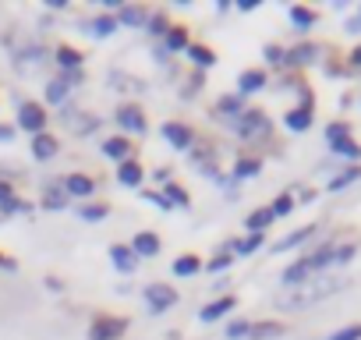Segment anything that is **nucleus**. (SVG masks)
<instances>
[{
    "instance_id": "f257e3e1",
    "label": "nucleus",
    "mask_w": 361,
    "mask_h": 340,
    "mask_svg": "<svg viewBox=\"0 0 361 340\" xmlns=\"http://www.w3.org/2000/svg\"><path fill=\"white\" fill-rule=\"evenodd\" d=\"M340 291H343V280H336V277H312L301 287H290L287 294H280L276 298V308L280 312H298V308L319 305V301H326V298H333Z\"/></svg>"
},
{
    "instance_id": "f03ea898",
    "label": "nucleus",
    "mask_w": 361,
    "mask_h": 340,
    "mask_svg": "<svg viewBox=\"0 0 361 340\" xmlns=\"http://www.w3.org/2000/svg\"><path fill=\"white\" fill-rule=\"evenodd\" d=\"M224 333H227V340H276V336H283V322H276V319H231Z\"/></svg>"
},
{
    "instance_id": "7ed1b4c3",
    "label": "nucleus",
    "mask_w": 361,
    "mask_h": 340,
    "mask_svg": "<svg viewBox=\"0 0 361 340\" xmlns=\"http://www.w3.org/2000/svg\"><path fill=\"white\" fill-rule=\"evenodd\" d=\"M47 124H50V110H47V103H39V99H22V103H18L15 128H22V131H29V135H43Z\"/></svg>"
},
{
    "instance_id": "20e7f679",
    "label": "nucleus",
    "mask_w": 361,
    "mask_h": 340,
    "mask_svg": "<svg viewBox=\"0 0 361 340\" xmlns=\"http://www.w3.org/2000/svg\"><path fill=\"white\" fill-rule=\"evenodd\" d=\"M128 326H131V319H124V315H96L92 322H89V340H121L124 333H128Z\"/></svg>"
},
{
    "instance_id": "39448f33",
    "label": "nucleus",
    "mask_w": 361,
    "mask_h": 340,
    "mask_svg": "<svg viewBox=\"0 0 361 340\" xmlns=\"http://www.w3.org/2000/svg\"><path fill=\"white\" fill-rule=\"evenodd\" d=\"M231 124H234V131H238L241 138H259V135L269 131V117H266L262 110H248V107H245V114L234 117Z\"/></svg>"
},
{
    "instance_id": "423d86ee",
    "label": "nucleus",
    "mask_w": 361,
    "mask_h": 340,
    "mask_svg": "<svg viewBox=\"0 0 361 340\" xmlns=\"http://www.w3.org/2000/svg\"><path fill=\"white\" fill-rule=\"evenodd\" d=\"M145 305H149V312L152 315H163L166 308H173L177 305V291L170 287V284H145Z\"/></svg>"
},
{
    "instance_id": "0eeeda50",
    "label": "nucleus",
    "mask_w": 361,
    "mask_h": 340,
    "mask_svg": "<svg viewBox=\"0 0 361 340\" xmlns=\"http://www.w3.org/2000/svg\"><path fill=\"white\" fill-rule=\"evenodd\" d=\"M159 135H163V138H166V145H170V149H177V152H188V149L195 145V131H192L188 124H180V121H163Z\"/></svg>"
},
{
    "instance_id": "6e6552de",
    "label": "nucleus",
    "mask_w": 361,
    "mask_h": 340,
    "mask_svg": "<svg viewBox=\"0 0 361 340\" xmlns=\"http://www.w3.org/2000/svg\"><path fill=\"white\" fill-rule=\"evenodd\" d=\"M114 121H117V128L124 131V135H142L149 124H145V114H142V107H135V103H121L117 107V114H114Z\"/></svg>"
},
{
    "instance_id": "1a4fd4ad",
    "label": "nucleus",
    "mask_w": 361,
    "mask_h": 340,
    "mask_svg": "<svg viewBox=\"0 0 361 340\" xmlns=\"http://www.w3.org/2000/svg\"><path fill=\"white\" fill-rule=\"evenodd\" d=\"M128 248H131L138 259H156V255L163 252V241H159L156 231H135V238L128 241Z\"/></svg>"
},
{
    "instance_id": "9d476101",
    "label": "nucleus",
    "mask_w": 361,
    "mask_h": 340,
    "mask_svg": "<svg viewBox=\"0 0 361 340\" xmlns=\"http://www.w3.org/2000/svg\"><path fill=\"white\" fill-rule=\"evenodd\" d=\"M103 156L106 159H117V163H124V159H131L135 156V145H131V138L128 135H110V138H103Z\"/></svg>"
},
{
    "instance_id": "9b49d317",
    "label": "nucleus",
    "mask_w": 361,
    "mask_h": 340,
    "mask_svg": "<svg viewBox=\"0 0 361 340\" xmlns=\"http://www.w3.org/2000/svg\"><path fill=\"white\" fill-rule=\"evenodd\" d=\"M61 188H64L68 199H89V195L96 192V181H92L89 174H68V178L61 181Z\"/></svg>"
},
{
    "instance_id": "f8f14e48",
    "label": "nucleus",
    "mask_w": 361,
    "mask_h": 340,
    "mask_svg": "<svg viewBox=\"0 0 361 340\" xmlns=\"http://www.w3.org/2000/svg\"><path fill=\"white\" fill-rule=\"evenodd\" d=\"M29 152H32V159L47 163V159H54V156L61 152V142H57L50 131H43V135H32V145H29Z\"/></svg>"
},
{
    "instance_id": "ddd939ff",
    "label": "nucleus",
    "mask_w": 361,
    "mask_h": 340,
    "mask_svg": "<svg viewBox=\"0 0 361 340\" xmlns=\"http://www.w3.org/2000/svg\"><path fill=\"white\" fill-rule=\"evenodd\" d=\"M234 305H238V298H234V294H224V298L209 301V305L199 312V319H202V322H220L224 315H231V312H234Z\"/></svg>"
},
{
    "instance_id": "4468645a",
    "label": "nucleus",
    "mask_w": 361,
    "mask_h": 340,
    "mask_svg": "<svg viewBox=\"0 0 361 340\" xmlns=\"http://www.w3.org/2000/svg\"><path fill=\"white\" fill-rule=\"evenodd\" d=\"M117 181L124 185V188H138L142 181H145V170H142V163L131 156V159H124V163H117Z\"/></svg>"
},
{
    "instance_id": "2eb2a0df",
    "label": "nucleus",
    "mask_w": 361,
    "mask_h": 340,
    "mask_svg": "<svg viewBox=\"0 0 361 340\" xmlns=\"http://www.w3.org/2000/svg\"><path fill=\"white\" fill-rule=\"evenodd\" d=\"M266 82H269V78H266V71H262V68H248V71H241V75H238V96L245 99L248 92L266 89Z\"/></svg>"
},
{
    "instance_id": "dca6fc26",
    "label": "nucleus",
    "mask_w": 361,
    "mask_h": 340,
    "mask_svg": "<svg viewBox=\"0 0 361 340\" xmlns=\"http://www.w3.org/2000/svg\"><path fill=\"white\" fill-rule=\"evenodd\" d=\"M315 57H319V47H315V43H298V47L287 50L283 64H287V68H305V64H312Z\"/></svg>"
},
{
    "instance_id": "f3484780",
    "label": "nucleus",
    "mask_w": 361,
    "mask_h": 340,
    "mask_svg": "<svg viewBox=\"0 0 361 340\" xmlns=\"http://www.w3.org/2000/svg\"><path fill=\"white\" fill-rule=\"evenodd\" d=\"M273 224H276V217H273V210H269V206L252 210V213L245 217V231H248V234H266Z\"/></svg>"
},
{
    "instance_id": "a211bd4d",
    "label": "nucleus",
    "mask_w": 361,
    "mask_h": 340,
    "mask_svg": "<svg viewBox=\"0 0 361 340\" xmlns=\"http://www.w3.org/2000/svg\"><path fill=\"white\" fill-rule=\"evenodd\" d=\"M319 234V227L315 224H305V227H298L294 234H287V238H280L276 245H273V252H290V248H298V245H305V241H312Z\"/></svg>"
},
{
    "instance_id": "6ab92c4d",
    "label": "nucleus",
    "mask_w": 361,
    "mask_h": 340,
    "mask_svg": "<svg viewBox=\"0 0 361 340\" xmlns=\"http://www.w3.org/2000/svg\"><path fill=\"white\" fill-rule=\"evenodd\" d=\"M110 262L117 273H135L138 269V255L128 245H110Z\"/></svg>"
},
{
    "instance_id": "aec40b11",
    "label": "nucleus",
    "mask_w": 361,
    "mask_h": 340,
    "mask_svg": "<svg viewBox=\"0 0 361 340\" xmlns=\"http://www.w3.org/2000/svg\"><path fill=\"white\" fill-rule=\"evenodd\" d=\"M85 29H89L92 40H110V36L117 32V18H114V15H96V18L85 22Z\"/></svg>"
},
{
    "instance_id": "412c9836",
    "label": "nucleus",
    "mask_w": 361,
    "mask_h": 340,
    "mask_svg": "<svg viewBox=\"0 0 361 340\" xmlns=\"http://www.w3.org/2000/svg\"><path fill=\"white\" fill-rule=\"evenodd\" d=\"M54 61L64 68V71H82V50H75V47H68V43H61L57 50H54Z\"/></svg>"
},
{
    "instance_id": "4be33fe9",
    "label": "nucleus",
    "mask_w": 361,
    "mask_h": 340,
    "mask_svg": "<svg viewBox=\"0 0 361 340\" xmlns=\"http://www.w3.org/2000/svg\"><path fill=\"white\" fill-rule=\"evenodd\" d=\"M202 266H206V262H202L195 252H185V255H177V259H173L170 269H173V277H195Z\"/></svg>"
},
{
    "instance_id": "5701e85b",
    "label": "nucleus",
    "mask_w": 361,
    "mask_h": 340,
    "mask_svg": "<svg viewBox=\"0 0 361 340\" xmlns=\"http://www.w3.org/2000/svg\"><path fill=\"white\" fill-rule=\"evenodd\" d=\"M354 181H361V166H357V163L343 166L336 178H329V185H326V188H329V192H343V188H350Z\"/></svg>"
},
{
    "instance_id": "b1692460",
    "label": "nucleus",
    "mask_w": 361,
    "mask_h": 340,
    "mask_svg": "<svg viewBox=\"0 0 361 340\" xmlns=\"http://www.w3.org/2000/svg\"><path fill=\"white\" fill-rule=\"evenodd\" d=\"M283 124H287L290 131H308V128H312V107H294V110H287V114H283Z\"/></svg>"
},
{
    "instance_id": "393cba45",
    "label": "nucleus",
    "mask_w": 361,
    "mask_h": 340,
    "mask_svg": "<svg viewBox=\"0 0 361 340\" xmlns=\"http://www.w3.org/2000/svg\"><path fill=\"white\" fill-rule=\"evenodd\" d=\"M39 206H43V210H54V213H57V210H68V195H64V188H61V185H47Z\"/></svg>"
},
{
    "instance_id": "a878e982",
    "label": "nucleus",
    "mask_w": 361,
    "mask_h": 340,
    "mask_svg": "<svg viewBox=\"0 0 361 340\" xmlns=\"http://www.w3.org/2000/svg\"><path fill=\"white\" fill-rule=\"evenodd\" d=\"M259 170H262V159L259 156H241L234 163V178L238 181H248V178H259Z\"/></svg>"
},
{
    "instance_id": "bb28decb",
    "label": "nucleus",
    "mask_w": 361,
    "mask_h": 340,
    "mask_svg": "<svg viewBox=\"0 0 361 340\" xmlns=\"http://www.w3.org/2000/svg\"><path fill=\"white\" fill-rule=\"evenodd\" d=\"M145 22H149V11L138 8V4H135V8L124 4V8L117 11V25H135V29H138V25H145Z\"/></svg>"
},
{
    "instance_id": "cd10ccee",
    "label": "nucleus",
    "mask_w": 361,
    "mask_h": 340,
    "mask_svg": "<svg viewBox=\"0 0 361 340\" xmlns=\"http://www.w3.org/2000/svg\"><path fill=\"white\" fill-rule=\"evenodd\" d=\"M287 15H290V25H294V29H301V32H305V29H312V25H315V18H319V15H315L312 8H305V4H290V11H287Z\"/></svg>"
},
{
    "instance_id": "c85d7f7f",
    "label": "nucleus",
    "mask_w": 361,
    "mask_h": 340,
    "mask_svg": "<svg viewBox=\"0 0 361 340\" xmlns=\"http://www.w3.org/2000/svg\"><path fill=\"white\" fill-rule=\"evenodd\" d=\"M262 245H266V234H245V238L231 241V252H234V255H252V252H259Z\"/></svg>"
},
{
    "instance_id": "c756f323",
    "label": "nucleus",
    "mask_w": 361,
    "mask_h": 340,
    "mask_svg": "<svg viewBox=\"0 0 361 340\" xmlns=\"http://www.w3.org/2000/svg\"><path fill=\"white\" fill-rule=\"evenodd\" d=\"M163 40H166V54H177V50H188V47H192L188 29H180V25H170V32H166Z\"/></svg>"
},
{
    "instance_id": "7c9ffc66",
    "label": "nucleus",
    "mask_w": 361,
    "mask_h": 340,
    "mask_svg": "<svg viewBox=\"0 0 361 340\" xmlns=\"http://www.w3.org/2000/svg\"><path fill=\"white\" fill-rule=\"evenodd\" d=\"M78 217H82L85 224L106 220V217H110V202H82V206H78Z\"/></svg>"
},
{
    "instance_id": "2f4dec72",
    "label": "nucleus",
    "mask_w": 361,
    "mask_h": 340,
    "mask_svg": "<svg viewBox=\"0 0 361 340\" xmlns=\"http://www.w3.org/2000/svg\"><path fill=\"white\" fill-rule=\"evenodd\" d=\"M329 149H333L336 156H347V159H361V145L354 142V135H343V138L329 142Z\"/></svg>"
},
{
    "instance_id": "473e14b6",
    "label": "nucleus",
    "mask_w": 361,
    "mask_h": 340,
    "mask_svg": "<svg viewBox=\"0 0 361 340\" xmlns=\"http://www.w3.org/2000/svg\"><path fill=\"white\" fill-rule=\"evenodd\" d=\"M68 96H71V85H68L64 78H54V82L47 85V103H50V107H57V103H64Z\"/></svg>"
},
{
    "instance_id": "72a5a7b5",
    "label": "nucleus",
    "mask_w": 361,
    "mask_h": 340,
    "mask_svg": "<svg viewBox=\"0 0 361 340\" xmlns=\"http://www.w3.org/2000/svg\"><path fill=\"white\" fill-rule=\"evenodd\" d=\"M163 199H166L170 206H192L188 192L180 188V185H173V181H166V185H163Z\"/></svg>"
},
{
    "instance_id": "f704fd0d",
    "label": "nucleus",
    "mask_w": 361,
    "mask_h": 340,
    "mask_svg": "<svg viewBox=\"0 0 361 340\" xmlns=\"http://www.w3.org/2000/svg\"><path fill=\"white\" fill-rule=\"evenodd\" d=\"M188 57H192L199 68H213V64H216V54H213L209 47H202V43H192V47H188Z\"/></svg>"
},
{
    "instance_id": "c9c22d12",
    "label": "nucleus",
    "mask_w": 361,
    "mask_h": 340,
    "mask_svg": "<svg viewBox=\"0 0 361 340\" xmlns=\"http://www.w3.org/2000/svg\"><path fill=\"white\" fill-rule=\"evenodd\" d=\"M294 206H298V202H294V195H276V199L269 202V210H273V217H276V220L290 217V213H294Z\"/></svg>"
},
{
    "instance_id": "e433bc0d",
    "label": "nucleus",
    "mask_w": 361,
    "mask_h": 340,
    "mask_svg": "<svg viewBox=\"0 0 361 340\" xmlns=\"http://www.w3.org/2000/svg\"><path fill=\"white\" fill-rule=\"evenodd\" d=\"M354 255H357V245H354V241L333 245V266H347V262H350Z\"/></svg>"
},
{
    "instance_id": "4c0bfd02",
    "label": "nucleus",
    "mask_w": 361,
    "mask_h": 340,
    "mask_svg": "<svg viewBox=\"0 0 361 340\" xmlns=\"http://www.w3.org/2000/svg\"><path fill=\"white\" fill-rule=\"evenodd\" d=\"M145 29H149L152 36H166V32H170V18H166L163 11H152L149 22H145Z\"/></svg>"
},
{
    "instance_id": "58836bf2",
    "label": "nucleus",
    "mask_w": 361,
    "mask_h": 340,
    "mask_svg": "<svg viewBox=\"0 0 361 340\" xmlns=\"http://www.w3.org/2000/svg\"><path fill=\"white\" fill-rule=\"evenodd\" d=\"M216 110H224V114L234 121V117H241V114H245V103H241V96H224V99L216 103Z\"/></svg>"
},
{
    "instance_id": "ea45409f",
    "label": "nucleus",
    "mask_w": 361,
    "mask_h": 340,
    "mask_svg": "<svg viewBox=\"0 0 361 340\" xmlns=\"http://www.w3.org/2000/svg\"><path fill=\"white\" fill-rule=\"evenodd\" d=\"M326 340H361V322H347V326L333 329Z\"/></svg>"
},
{
    "instance_id": "a19ab883",
    "label": "nucleus",
    "mask_w": 361,
    "mask_h": 340,
    "mask_svg": "<svg viewBox=\"0 0 361 340\" xmlns=\"http://www.w3.org/2000/svg\"><path fill=\"white\" fill-rule=\"evenodd\" d=\"M231 262H234V255H231V252H216L202 269H209V273H224V269H231Z\"/></svg>"
},
{
    "instance_id": "79ce46f5",
    "label": "nucleus",
    "mask_w": 361,
    "mask_h": 340,
    "mask_svg": "<svg viewBox=\"0 0 361 340\" xmlns=\"http://www.w3.org/2000/svg\"><path fill=\"white\" fill-rule=\"evenodd\" d=\"M43 57H47V50H43V47H32V50L18 54V68H32V64H43Z\"/></svg>"
},
{
    "instance_id": "37998d69",
    "label": "nucleus",
    "mask_w": 361,
    "mask_h": 340,
    "mask_svg": "<svg viewBox=\"0 0 361 340\" xmlns=\"http://www.w3.org/2000/svg\"><path fill=\"white\" fill-rule=\"evenodd\" d=\"M343 135H350V124H347V121H329V124H326V142H336V138H343Z\"/></svg>"
},
{
    "instance_id": "c03bdc74",
    "label": "nucleus",
    "mask_w": 361,
    "mask_h": 340,
    "mask_svg": "<svg viewBox=\"0 0 361 340\" xmlns=\"http://www.w3.org/2000/svg\"><path fill=\"white\" fill-rule=\"evenodd\" d=\"M29 210H32V206H29L25 199H18V195H15V199H11L8 206H0V213H4V217H15V213H29Z\"/></svg>"
},
{
    "instance_id": "a18cd8bd",
    "label": "nucleus",
    "mask_w": 361,
    "mask_h": 340,
    "mask_svg": "<svg viewBox=\"0 0 361 340\" xmlns=\"http://www.w3.org/2000/svg\"><path fill=\"white\" fill-rule=\"evenodd\" d=\"M11 199H15V185L8 178H0V206H8Z\"/></svg>"
},
{
    "instance_id": "49530a36",
    "label": "nucleus",
    "mask_w": 361,
    "mask_h": 340,
    "mask_svg": "<svg viewBox=\"0 0 361 340\" xmlns=\"http://www.w3.org/2000/svg\"><path fill=\"white\" fill-rule=\"evenodd\" d=\"M145 202L156 206V210H170V202L163 199V192H145Z\"/></svg>"
},
{
    "instance_id": "de8ad7c7",
    "label": "nucleus",
    "mask_w": 361,
    "mask_h": 340,
    "mask_svg": "<svg viewBox=\"0 0 361 340\" xmlns=\"http://www.w3.org/2000/svg\"><path fill=\"white\" fill-rule=\"evenodd\" d=\"M283 57H287V50H283V47H266V61H273V64H283Z\"/></svg>"
},
{
    "instance_id": "09e8293b",
    "label": "nucleus",
    "mask_w": 361,
    "mask_h": 340,
    "mask_svg": "<svg viewBox=\"0 0 361 340\" xmlns=\"http://www.w3.org/2000/svg\"><path fill=\"white\" fill-rule=\"evenodd\" d=\"M15 124H0V145H4V142H15Z\"/></svg>"
},
{
    "instance_id": "8fccbe9b",
    "label": "nucleus",
    "mask_w": 361,
    "mask_h": 340,
    "mask_svg": "<svg viewBox=\"0 0 361 340\" xmlns=\"http://www.w3.org/2000/svg\"><path fill=\"white\" fill-rule=\"evenodd\" d=\"M259 4H262V0H238V11L252 15V11H259Z\"/></svg>"
},
{
    "instance_id": "3c124183",
    "label": "nucleus",
    "mask_w": 361,
    "mask_h": 340,
    "mask_svg": "<svg viewBox=\"0 0 361 340\" xmlns=\"http://www.w3.org/2000/svg\"><path fill=\"white\" fill-rule=\"evenodd\" d=\"M0 269H4V273H15V269H18V262H15L11 255H4V252H0Z\"/></svg>"
},
{
    "instance_id": "603ef678",
    "label": "nucleus",
    "mask_w": 361,
    "mask_h": 340,
    "mask_svg": "<svg viewBox=\"0 0 361 340\" xmlns=\"http://www.w3.org/2000/svg\"><path fill=\"white\" fill-rule=\"evenodd\" d=\"M47 8H54V11H64V8H68V0H47Z\"/></svg>"
},
{
    "instance_id": "864d4df0",
    "label": "nucleus",
    "mask_w": 361,
    "mask_h": 340,
    "mask_svg": "<svg viewBox=\"0 0 361 340\" xmlns=\"http://www.w3.org/2000/svg\"><path fill=\"white\" fill-rule=\"evenodd\" d=\"M350 64H354V68H361V47H354V54H350Z\"/></svg>"
},
{
    "instance_id": "5fc2aeb1",
    "label": "nucleus",
    "mask_w": 361,
    "mask_h": 340,
    "mask_svg": "<svg viewBox=\"0 0 361 340\" xmlns=\"http://www.w3.org/2000/svg\"><path fill=\"white\" fill-rule=\"evenodd\" d=\"M357 22H361V11H357Z\"/></svg>"
}]
</instances>
